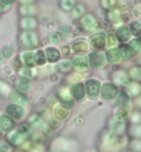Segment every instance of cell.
I'll return each instance as SVG.
<instances>
[{
  "label": "cell",
  "instance_id": "obj_12",
  "mask_svg": "<svg viewBox=\"0 0 141 152\" xmlns=\"http://www.w3.org/2000/svg\"><path fill=\"white\" fill-rule=\"evenodd\" d=\"M73 64L77 68L83 71V70H86L88 68V62H87V58L85 56H78L76 57L75 60H73Z\"/></svg>",
  "mask_w": 141,
  "mask_h": 152
},
{
  "label": "cell",
  "instance_id": "obj_1",
  "mask_svg": "<svg viewBox=\"0 0 141 152\" xmlns=\"http://www.w3.org/2000/svg\"><path fill=\"white\" fill-rule=\"evenodd\" d=\"M20 41L22 45L28 48V49H32V48H35L38 45V38L32 32H24L20 36Z\"/></svg>",
  "mask_w": 141,
  "mask_h": 152
},
{
  "label": "cell",
  "instance_id": "obj_40",
  "mask_svg": "<svg viewBox=\"0 0 141 152\" xmlns=\"http://www.w3.org/2000/svg\"><path fill=\"white\" fill-rule=\"evenodd\" d=\"M140 40H141V39H140ZM140 45H141V44H140Z\"/></svg>",
  "mask_w": 141,
  "mask_h": 152
},
{
  "label": "cell",
  "instance_id": "obj_2",
  "mask_svg": "<svg viewBox=\"0 0 141 152\" xmlns=\"http://www.w3.org/2000/svg\"><path fill=\"white\" fill-rule=\"evenodd\" d=\"M89 62L92 67L101 68L105 64V56L102 53H91L89 55Z\"/></svg>",
  "mask_w": 141,
  "mask_h": 152
},
{
  "label": "cell",
  "instance_id": "obj_24",
  "mask_svg": "<svg viewBox=\"0 0 141 152\" xmlns=\"http://www.w3.org/2000/svg\"><path fill=\"white\" fill-rule=\"evenodd\" d=\"M109 20L111 21H113V23H116V21H118L120 20V18H121V13H120V11L119 10H112L111 12L109 13Z\"/></svg>",
  "mask_w": 141,
  "mask_h": 152
},
{
  "label": "cell",
  "instance_id": "obj_37",
  "mask_svg": "<svg viewBox=\"0 0 141 152\" xmlns=\"http://www.w3.org/2000/svg\"><path fill=\"white\" fill-rule=\"evenodd\" d=\"M22 2H25V3H29V2H31L32 0H21Z\"/></svg>",
  "mask_w": 141,
  "mask_h": 152
},
{
  "label": "cell",
  "instance_id": "obj_10",
  "mask_svg": "<svg viewBox=\"0 0 141 152\" xmlns=\"http://www.w3.org/2000/svg\"><path fill=\"white\" fill-rule=\"evenodd\" d=\"M46 53H47V59H49V61L51 63L56 62L58 59L60 58V53H59V50L57 49H55V48H47Z\"/></svg>",
  "mask_w": 141,
  "mask_h": 152
},
{
  "label": "cell",
  "instance_id": "obj_19",
  "mask_svg": "<svg viewBox=\"0 0 141 152\" xmlns=\"http://www.w3.org/2000/svg\"><path fill=\"white\" fill-rule=\"evenodd\" d=\"M129 96L125 92H120L116 99V105L119 107H125L129 103Z\"/></svg>",
  "mask_w": 141,
  "mask_h": 152
},
{
  "label": "cell",
  "instance_id": "obj_21",
  "mask_svg": "<svg viewBox=\"0 0 141 152\" xmlns=\"http://www.w3.org/2000/svg\"><path fill=\"white\" fill-rule=\"evenodd\" d=\"M72 66H73L72 62L70 60H64L58 65V69L60 70L61 72H68L72 69Z\"/></svg>",
  "mask_w": 141,
  "mask_h": 152
},
{
  "label": "cell",
  "instance_id": "obj_7",
  "mask_svg": "<svg viewBox=\"0 0 141 152\" xmlns=\"http://www.w3.org/2000/svg\"><path fill=\"white\" fill-rule=\"evenodd\" d=\"M23 109L17 105H9L7 107V113L12 117L16 118V119H20L23 115Z\"/></svg>",
  "mask_w": 141,
  "mask_h": 152
},
{
  "label": "cell",
  "instance_id": "obj_32",
  "mask_svg": "<svg viewBox=\"0 0 141 152\" xmlns=\"http://www.w3.org/2000/svg\"><path fill=\"white\" fill-rule=\"evenodd\" d=\"M116 43H117V40L113 34H109L108 36H107V45H108L109 47L115 46L116 45Z\"/></svg>",
  "mask_w": 141,
  "mask_h": 152
},
{
  "label": "cell",
  "instance_id": "obj_30",
  "mask_svg": "<svg viewBox=\"0 0 141 152\" xmlns=\"http://www.w3.org/2000/svg\"><path fill=\"white\" fill-rule=\"evenodd\" d=\"M2 53L6 58H10V57L13 56L14 53H13V50L11 49L10 47H4V48H3V50H2Z\"/></svg>",
  "mask_w": 141,
  "mask_h": 152
},
{
  "label": "cell",
  "instance_id": "obj_29",
  "mask_svg": "<svg viewBox=\"0 0 141 152\" xmlns=\"http://www.w3.org/2000/svg\"><path fill=\"white\" fill-rule=\"evenodd\" d=\"M132 76L136 80H141V68L140 67H135L132 68L131 71Z\"/></svg>",
  "mask_w": 141,
  "mask_h": 152
},
{
  "label": "cell",
  "instance_id": "obj_22",
  "mask_svg": "<svg viewBox=\"0 0 141 152\" xmlns=\"http://www.w3.org/2000/svg\"><path fill=\"white\" fill-rule=\"evenodd\" d=\"M35 61L38 65H44L46 63V55L43 50H38L35 55Z\"/></svg>",
  "mask_w": 141,
  "mask_h": 152
},
{
  "label": "cell",
  "instance_id": "obj_27",
  "mask_svg": "<svg viewBox=\"0 0 141 152\" xmlns=\"http://www.w3.org/2000/svg\"><path fill=\"white\" fill-rule=\"evenodd\" d=\"M83 14H84V7L81 6V5L75 7L73 10V17H75L76 18H80Z\"/></svg>",
  "mask_w": 141,
  "mask_h": 152
},
{
  "label": "cell",
  "instance_id": "obj_6",
  "mask_svg": "<svg viewBox=\"0 0 141 152\" xmlns=\"http://www.w3.org/2000/svg\"><path fill=\"white\" fill-rule=\"evenodd\" d=\"M91 45L95 49H102L105 45V38L103 33H97L94 36L91 37Z\"/></svg>",
  "mask_w": 141,
  "mask_h": 152
},
{
  "label": "cell",
  "instance_id": "obj_8",
  "mask_svg": "<svg viewBox=\"0 0 141 152\" xmlns=\"http://www.w3.org/2000/svg\"><path fill=\"white\" fill-rule=\"evenodd\" d=\"M15 127V121L7 115H2L0 117V128L3 131L8 132Z\"/></svg>",
  "mask_w": 141,
  "mask_h": 152
},
{
  "label": "cell",
  "instance_id": "obj_39",
  "mask_svg": "<svg viewBox=\"0 0 141 152\" xmlns=\"http://www.w3.org/2000/svg\"><path fill=\"white\" fill-rule=\"evenodd\" d=\"M1 137H2V132L0 131V138H1Z\"/></svg>",
  "mask_w": 141,
  "mask_h": 152
},
{
  "label": "cell",
  "instance_id": "obj_26",
  "mask_svg": "<svg viewBox=\"0 0 141 152\" xmlns=\"http://www.w3.org/2000/svg\"><path fill=\"white\" fill-rule=\"evenodd\" d=\"M129 48H131V50H132V53H137L140 50V49H141V45H140L139 41H137V40L132 41L131 44H129Z\"/></svg>",
  "mask_w": 141,
  "mask_h": 152
},
{
  "label": "cell",
  "instance_id": "obj_23",
  "mask_svg": "<svg viewBox=\"0 0 141 152\" xmlns=\"http://www.w3.org/2000/svg\"><path fill=\"white\" fill-rule=\"evenodd\" d=\"M131 30L133 35H140L141 34V23L138 21H133L131 24Z\"/></svg>",
  "mask_w": 141,
  "mask_h": 152
},
{
  "label": "cell",
  "instance_id": "obj_33",
  "mask_svg": "<svg viewBox=\"0 0 141 152\" xmlns=\"http://www.w3.org/2000/svg\"><path fill=\"white\" fill-rule=\"evenodd\" d=\"M115 4V0H102V5L105 8H110Z\"/></svg>",
  "mask_w": 141,
  "mask_h": 152
},
{
  "label": "cell",
  "instance_id": "obj_36",
  "mask_svg": "<svg viewBox=\"0 0 141 152\" xmlns=\"http://www.w3.org/2000/svg\"><path fill=\"white\" fill-rule=\"evenodd\" d=\"M1 1L4 3L5 5H10V4H12V3H14L15 0H1Z\"/></svg>",
  "mask_w": 141,
  "mask_h": 152
},
{
  "label": "cell",
  "instance_id": "obj_38",
  "mask_svg": "<svg viewBox=\"0 0 141 152\" xmlns=\"http://www.w3.org/2000/svg\"><path fill=\"white\" fill-rule=\"evenodd\" d=\"M2 61H3V57H2V55L0 54V63H1Z\"/></svg>",
  "mask_w": 141,
  "mask_h": 152
},
{
  "label": "cell",
  "instance_id": "obj_14",
  "mask_svg": "<svg viewBox=\"0 0 141 152\" xmlns=\"http://www.w3.org/2000/svg\"><path fill=\"white\" fill-rule=\"evenodd\" d=\"M11 99H12L13 102L18 104V105H24V104L27 103V97L24 94L20 93V92H14Z\"/></svg>",
  "mask_w": 141,
  "mask_h": 152
},
{
  "label": "cell",
  "instance_id": "obj_3",
  "mask_svg": "<svg viewBox=\"0 0 141 152\" xmlns=\"http://www.w3.org/2000/svg\"><path fill=\"white\" fill-rule=\"evenodd\" d=\"M87 93L91 98H96L99 95L101 84L98 80H90L87 81Z\"/></svg>",
  "mask_w": 141,
  "mask_h": 152
},
{
  "label": "cell",
  "instance_id": "obj_35",
  "mask_svg": "<svg viewBox=\"0 0 141 152\" xmlns=\"http://www.w3.org/2000/svg\"><path fill=\"white\" fill-rule=\"evenodd\" d=\"M62 51H63V54H64V55H68V54L70 53V48H69L68 46L63 47Z\"/></svg>",
  "mask_w": 141,
  "mask_h": 152
},
{
  "label": "cell",
  "instance_id": "obj_5",
  "mask_svg": "<svg viewBox=\"0 0 141 152\" xmlns=\"http://www.w3.org/2000/svg\"><path fill=\"white\" fill-rule=\"evenodd\" d=\"M117 87L112 83H105L102 87V97L106 100H111L117 94Z\"/></svg>",
  "mask_w": 141,
  "mask_h": 152
},
{
  "label": "cell",
  "instance_id": "obj_16",
  "mask_svg": "<svg viewBox=\"0 0 141 152\" xmlns=\"http://www.w3.org/2000/svg\"><path fill=\"white\" fill-rule=\"evenodd\" d=\"M22 58H23V62L25 63V65L28 66V67H33L35 64V55L31 51H27V53H24L22 55Z\"/></svg>",
  "mask_w": 141,
  "mask_h": 152
},
{
  "label": "cell",
  "instance_id": "obj_9",
  "mask_svg": "<svg viewBox=\"0 0 141 152\" xmlns=\"http://www.w3.org/2000/svg\"><path fill=\"white\" fill-rule=\"evenodd\" d=\"M72 95L75 97L76 100H81L83 99L84 95H85V90H84V86L83 84L81 83H77L76 85H73L72 88Z\"/></svg>",
  "mask_w": 141,
  "mask_h": 152
},
{
  "label": "cell",
  "instance_id": "obj_18",
  "mask_svg": "<svg viewBox=\"0 0 141 152\" xmlns=\"http://www.w3.org/2000/svg\"><path fill=\"white\" fill-rule=\"evenodd\" d=\"M118 50H119L120 56H122L124 59H129L132 55V51L131 50V48L127 45H121Z\"/></svg>",
  "mask_w": 141,
  "mask_h": 152
},
{
  "label": "cell",
  "instance_id": "obj_15",
  "mask_svg": "<svg viewBox=\"0 0 141 152\" xmlns=\"http://www.w3.org/2000/svg\"><path fill=\"white\" fill-rule=\"evenodd\" d=\"M73 49L77 53H84V51H86L88 50V44L86 42H84V41H77V42L73 43Z\"/></svg>",
  "mask_w": 141,
  "mask_h": 152
},
{
  "label": "cell",
  "instance_id": "obj_11",
  "mask_svg": "<svg viewBox=\"0 0 141 152\" xmlns=\"http://www.w3.org/2000/svg\"><path fill=\"white\" fill-rule=\"evenodd\" d=\"M131 37V32H129V28L126 26H122L117 30V38L121 42H125L129 39Z\"/></svg>",
  "mask_w": 141,
  "mask_h": 152
},
{
  "label": "cell",
  "instance_id": "obj_13",
  "mask_svg": "<svg viewBox=\"0 0 141 152\" xmlns=\"http://www.w3.org/2000/svg\"><path fill=\"white\" fill-rule=\"evenodd\" d=\"M106 57L108 59L109 62H112V63H115V62H118L120 60V53H119V50L117 49H110L107 50L106 53Z\"/></svg>",
  "mask_w": 141,
  "mask_h": 152
},
{
  "label": "cell",
  "instance_id": "obj_34",
  "mask_svg": "<svg viewBox=\"0 0 141 152\" xmlns=\"http://www.w3.org/2000/svg\"><path fill=\"white\" fill-rule=\"evenodd\" d=\"M8 150H9V146L5 142L0 143V152H8Z\"/></svg>",
  "mask_w": 141,
  "mask_h": 152
},
{
  "label": "cell",
  "instance_id": "obj_25",
  "mask_svg": "<svg viewBox=\"0 0 141 152\" xmlns=\"http://www.w3.org/2000/svg\"><path fill=\"white\" fill-rule=\"evenodd\" d=\"M58 33L62 39H67V38H69V36L70 35V29L68 26H62L59 29Z\"/></svg>",
  "mask_w": 141,
  "mask_h": 152
},
{
  "label": "cell",
  "instance_id": "obj_17",
  "mask_svg": "<svg viewBox=\"0 0 141 152\" xmlns=\"http://www.w3.org/2000/svg\"><path fill=\"white\" fill-rule=\"evenodd\" d=\"M17 86V89L18 90L23 91V92H26V91L30 90L31 83H30V81H29L27 79H25V77H22V79H20V80H18Z\"/></svg>",
  "mask_w": 141,
  "mask_h": 152
},
{
  "label": "cell",
  "instance_id": "obj_20",
  "mask_svg": "<svg viewBox=\"0 0 141 152\" xmlns=\"http://www.w3.org/2000/svg\"><path fill=\"white\" fill-rule=\"evenodd\" d=\"M21 25L24 28H34L36 26V20L33 18H23L21 21Z\"/></svg>",
  "mask_w": 141,
  "mask_h": 152
},
{
  "label": "cell",
  "instance_id": "obj_4",
  "mask_svg": "<svg viewBox=\"0 0 141 152\" xmlns=\"http://www.w3.org/2000/svg\"><path fill=\"white\" fill-rule=\"evenodd\" d=\"M82 24L83 26L87 29V30H96L97 28H99V23L96 18L92 16V15H87L82 18Z\"/></svg>",
  "mask_w": 141,
  "mask_h": 152
},
{
  "label": "cell",
  "instance_id": "obj_28",
  "mask_svg": "<svg viewBox=\"0 0 141 152\" xmlns=\"http://www.w3.org/2000/svg\"><path fill=\"white\" fill-rule=\"evenodd\" d=\"M62 7L66 11H69L73 8L75 6V0H62Z\"/></svg>",
  "mask_w": 141,
  "mask_h": 152
},
{
  "label": "cell",
  "instance_id": "obj_31",
  "mask_svg": "<svg viewBox=\"0 0 141 152\" xmlns=\"http://www.w3.org/2000/svg\"><path fill=\"white\" fill-rule=\"evenodd\" d=\"M50 42L53 44H59L61 42V37L59 35V33L54 32L50 35Z\"/></svg>",
  "mask_w": 141,
  "mask_h": 152
}]
</instances>
